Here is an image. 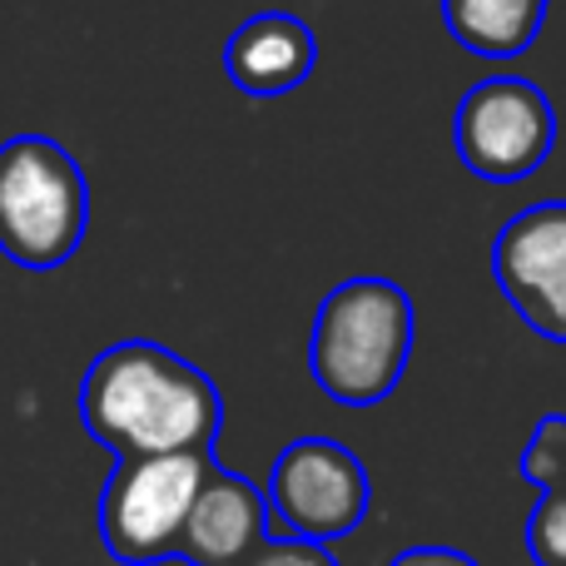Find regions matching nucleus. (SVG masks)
Wrapping results in <instances>:
<instances>
[{"mask_svg":"<svg viewBox=\"0 0 566 566\" xmlns=\"http://www.w3.org/2000/svg\"><path fill=\"white\" fill-rule=\"evenodd\" d=\"M388 566H478V562L458 547H402Z\"/></svg>","mask_w":566,"mask_h":566,"instance_id":"13","label":"nucleus"},{"mask_svg":"<svg viewBox=\"0 0 566 566\" xmlns=\"http://www.w3.org/2000/svg\"><path fill=\"white\" fill-rule=\"evenodd\" d=\"M313 65H318L313 25L303 15H289V10H259L224 45V75L254 99L298 90L313 75Z\"/></svg>","mask_w":566,"mask_h":566,"instance_id":"9","label":"nucleus"},{"mask_svg":"<svg viewBox=\"0 0 566 566\" xmlns=\"http://www.w3.org/2000/svg\"><path fill=\"white\" fill-rule=\"evenodd\" d=\"M368 468L358 462V452H348L333 438H298L274 458L269 472V522L279 527V537L298 542H333L353 537L368 517Z\"/></svg>","mask_w":566,"mask_h":566,"instance_id":"5","label":"nucleus"},{"mask_svg":"<svg viewBox=\"0 0 566 566\" xmlns=\"http://www.w3.org/2000/svg\"><path fill=\"white\" fill-rule=\"evenodd\" d=\"M462 165L488 185H512L547 165L557 145V109L542 85L517 75H492L472 85L452 119Z\"/></svg>","mask_w":566,"mask_h":566,"instance_id":"6","label":"nucleus"},{"mask_svg":"<svg viewBox=\"0 0 566 566\" xmlns=\"http://www.w3.org/2000/svg\"><path fill=\"white\" fill-rule=\"evenodd\" d=\"M527 552L537 566H566V492H542L527 517Z\"/></svg>","mask_w":566,"mask_h":566,"instance_id":"12","label":"nucleus"},{"mask_svg":"<svg viewBox=\"0 0 566 566\" xmlns=\"http://www.w3.org/2000/svg\"><path fill=\"white\" fill-rule=\"evenodd\" d=\"M517 478L532 482L537 492H566V412H547L532 428L517 458Z\"/></svg>","mask_w":566,"mask_h":566,"instance_id":"11","label":"nucleus"},{"mask_svg":"<svg viewBox=\"0 0 566 566\" xmlns=\"http://www.w3.org/2000/svg\"><path fill=\"white\" fill-rule=\"evenodd\" d=\"M80 422L115 458L214 452L224 398L214 378L149 338L105 348L80 382Z\"/></svg>","mask_w":566,"mask_h":566,"instance_id":"1","label":"nucleus"},{"mask_svg":"<svg viewBox=\"0 0 566 566\" xmlns=\"http://www.w3.org/2000/svg\"><path fill=\"white\" fill-rule=\"evenodd\" d=\"M552 0H442V25L482 60H512L537 45Z\"/></svg>","mask_w":566,"mask_h":566,"instance_id":"10","label":"nucleus"},{"mask_svg":"<svg viewBox=\"0 0 566 566\" xmlns=\"http://www.w3.org/2000/svg\"><path fill=\"white\" fill-rule=\"evenodd\" d=\"M209 468H214V452L115 458L99 492V542L109 557L125 566H155L175 557Z\"/></svg>","mask_w":566,"mask_h":566,"instance_id":"4","label":"nucleus"},{"mask_svg":"<svg viewBox=\"0 0 566 566\" xmlns=\"http://www.w3.org/2000/svg\"><path fill=\"white\" fill-rule=\"evenodd\" d=\"M90 229V185L60 139L15 135L0 145V254L20 269H60Z\"/></svg>","mask_w":566,"mask_h":566,"instance_id":"3","label":"nucleus"},{"mask_svg":"<svg viewBox=\"0 0 566 566\" xmlns=\"http://www.w3.org/2000/svg\"><path fill=\"white\" fill-rule=\"evenodd\" d=\"M264 542H269L264 488H254L249 478L214 462L185 517L175 557L189 566H244Z\"/></svg>","mask_w":566,"mask_h":566,"instance_id":"8","label":"nucleus"},{"mask_svg":"<svg viewBox=\"0 0 566 566\" xmlns=\"http://www.w3.org/2000/svg\"><path fill=\"white\" fill-rule=\"evenodd\" d=\"M412 343V298L392 279L363 274L323 293L308 333V373L323 398L343 408H373L402 382Z\"/></svg>","mask_w":566,"mask_h":566,"instance_id":"2","label":"nucleus"},{"mask_svg":"<svg viewBox=\"0 0 566 566\" xmlns=\"http://www.w3.org/2000/svg\"><path fill=\"white\" fill-rule=\"evenodd\" d=\"M492 279L532 333L566 348V199H547L502 224Z\"/></svg>","mask_w":566,"mask_h":566,"instance_id":"7","label":"nucleus"}]
</instances>
